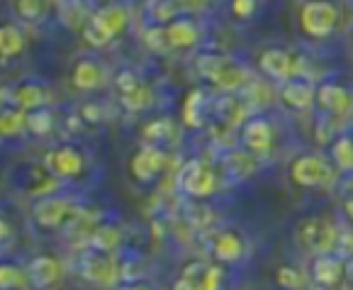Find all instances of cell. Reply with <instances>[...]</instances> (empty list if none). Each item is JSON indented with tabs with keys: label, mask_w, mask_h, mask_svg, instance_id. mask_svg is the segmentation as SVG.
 <instances>
[{
	"label": "cell",
	"mask_w": 353,
	"mask_h": 290,
	"mask_svg": "<svg viewBox=\"0 0 353 290\" xmlns=\"http://www.w3.org/2000/svg\"><path fill=\"white\" fill-rule=\"evenodd\" d=\"M127 27H130V10L120 3H108L85 20L83 39L88 47L103 49L112 44L120 35H125Z\"/></svg>",
	"instance_id": "obj_1"
},
{
	"label": "cell",
	"mask_w": 353,
	"mask_h": 290,
	"mask_svg": "<svg viewBox=\"0 0 353 290\" xmlns=\"http://www.w3.org/2000/svg\"><path fill=\"white\" fill-rule=\"evenodd\" d=\"M288 171H290L292 186L305 188V191H317V188H329L336 181L339 168L322 154H300L290 161Z\"/></svg>",
	"instance_id": "obj_2"
},
{
	"label": "cell",
	"mask_w": 353,
	"mask_h": 290,
	"mask_svg": "<svg viewBox=\"0 0 353 290\" xmlns=\"http://www.w3.org/2000/svg\"><path fill=\"white\" fill-rule=\"evenodd\" d=\"M195 68L198 73L219 90H236L244 83L246 73L244 66L239 61H234L232 57H224V54L205 52L195 59Z\"/></svg>",
	"instance_id": "obj_3"
},
{
	"label": "cell",
	"mask_w": 353,
	"mask_h": 290,
	"mask_svg": "<svg viewBox=\"0 0 353 290\" xmlns=\"http://www.w3.org/2000/svg\"><path fill=\"white\" fill-rule=\"evenodd\" d=\"M339 27V8L334 0H305L300 6V30L310 39H329Z\"/></svg>",
	"instance_id": "obj_4"
},
{
	"label": "cell",
	"mask_w": 353,
	"mask_h": 290,
	"mask_svg": "<svg viewBox=\"0 0 353 290\" xmlns=\"http://www.w3.org/2000/svg\"><path fill=\"white\" fill-rule=\"evenodd\" d=\"M178 188L192 200H205L217 191V173L205 161L188 159L178 171Z\"/></svg>",
	"instance_id": "obj_5"
},
{
	"label": "cell",
	"mask_w": 353,
	"mask_h": 290,
	"mask_svg": "<svg viewBox=\"0 0 353 290\" xmlns=\"http://www.w3.org/2000/svg\"><path fill=\"white\" fill-rule=\"evenodd\" d=\"M44 171L59 181H76L85 171V156L71 144L54 146L44 154Z\"/></svg>",
	"instance_id": "obj_6"
},
{
	"label": "cell",
	"mask_w": 353,
	"mask_h": 290,
	"mask_svg": "<svg viewBox=\"0 0 353 290\" xmlns=\"http://www.w3.org/2000/svg\"><path fill=\"white\" fill-rule=\"evenodd\" d=\"M297 242L314 254H332L339 244V232L327 220L307 218L297 224Z\"/></svg>",
	"instance_id": "obj_7"
},
{
	"label": "cell",
	"mask_w": 353,
	"mask_h": 290,
	"mask_svg": "<svg viewBox=\"0 0 353 290\" xmlns=\"http://www.w3.org/2000/svg\"><path fill=\"white\" fill-rule=\"evenodd\" d=\"M73 215V205L71 200L61 195H47L39 197L32 207V222L39 229H47V232H54L59 229L68 218Z\"/></svg>",
	"instance_id": "obj_8"
},
{
	"label": "cell",
	"mask_w": 353,
	"mask_h": 290,
	"mask_svg": "<svg viewBox=\"0 0 353 290\" xmlns=\"http://www.w3.org/2000/svg\"><path fill=\"white\" fill-rule=\"evenodd\" d=\"M117 93H120V103L127 113H144L151 103H154V93L146 83L139 81V76L132 71H122L114 78Z\"/></svg>",
	"instance_id": "obj_9"
},
{
	"label": "cell",
	"mask_w": 353,
	"mask_h": 290,
	"mask_svg": "<svg viewBox=\"0 0 353 290\" xmlns=\"http://www.w3.org/2000/svg\"><path fill=\"white\" fill-rule=\"evenodd\" d=\"M259 68L265 78L270 81H288V78H295L300 73V59L295 54H290L288 49H278V47H270L263 49L259 57Z\"/></svg>",
	"instance_id": "obj_10"
},
{
	"label": "cell",
	"mask_w": 353,
	"mask_h": 290,
	"mask_svg": "<svg viewBox=\"0 0 353 290\" xmlns=\"http://www.w3.org/2000/svg\"><path fill=\"white\" fill-rule=\"evenodd\" d=\"M168 156L159 146L144 144L141 149L134 151V156L130 159V173L137 183H151L159 173L166 168Z\"/></svg>",
	"instance_id": "obj_11"
},
{
	"label": "cell",
	"mask_w": 353,
	"mask_h": 290,
	"mask_svg": "<svg viewBox=\"0 0 353 290\" xmlns=\"http://www.w3.org/2000/svg\"><path fill=\"white\" fill-rule=\"evenodd\" d=\"M27 283L37 290H52L63 280V266L54 254H39L27 264Z\"/></svg>",
	"instance_id": "obj_12"
},
{
	"label": "cell",
	"mask_w": 353,
	"mask_h": 290,
	"mask_svg": "<svg viewBox=\"0 0 353 290\" xmlns=\"http://www.w3.org/2000/svg\"><path fill=\"white\" fill-rule=\"evenodd\" d=\"M278 98H281V103L285 105L288 110L302 113V110H310L312 105L317 103V88H314V83H310L307 78L295 76L281 83Z\"/></svg>",
	"instance_id": "obj_13"
},
{
	"label": "cell",
	"mask_w": 353,
	"mask_h": 290,
	"mask_svg": "<svg viewBox=\"0 0 353 290\" xmlns=\"http://www.w3.org/2000/svg\"><path fill=\"white\" fill-rule=\"evenodd\" d=\"M241 144L254 156H265L273 149V124L261 115H254L241 127Z\"/></svg>",
	"instance_id": "obj_14"
},
{
	"label": "cell",
	"mask_w": 353,
	"mask_h": 290,
	"mask_svg": "<svg viewBox=\"0 0 353 290\" xmlns=\"http://www.w3.org/2000/svg\"><path fill=\"white\" fill-rule=\"evenodd\" d=\"M163 32H166L168 49H176V52L195 49L200 41V27L190 15H178L176 20L163 25Z\"/></svg>",
	"instance_id": "obj_15"
},
{
	"label": "cell",
	"mask_w": 353,
	"mask_h": 290,
	"mask_svg": "<svg viewBox=\"0 0 353 290\" xmlns=\"http://www.w3.org/2000/svg\"><path fill=\"white\" fill-rule=\"evenodd\" d=\"M105 68L95 57H81L71 68V86L81 93H93L103 88Z\"/></svg>",
	"instance_id": "obj_16"
},
{
	"label": "cell",
	"mask_w": 353,
	"mask_h": 290,
	"mask_svg": "<svg viewBox=\"0 0 353 290\" xmlns=\"http://www.w3.org/2000/svg\"><path fill=\"white\" fill-rule=\"evenodd\" d=\"M317 105L329 117H343L353 108V95L339 83L327 81L322 86H317Z\"/></svg>",
	"instance_id": "obj_17"
},
{
	"label": "cell",
	"mask_w": 353,
	"mask_h": 290,
	"mask_svg": "<svg viewBox=\"0 0 353 290\" xmlns=\"http://www.w3.org/2000/svg\"><path fill=\"white\" fill-rule=\"evenodd\" d=\"M246 254V242L239 232H234V229H224L214 237V244H212V256L214 261L224 266H234L239 264Z\"/></svg>",
	"instance_id": "obj_18"
},
{
	"label": "cell",
	"mask_w": 353,
	"mask_h": 290,
	"mask_svg": "<svg viewBox=\"0 0 353 290\" xmlns=\"http://www.w3.org/2000/svg\"><path fill=\"white\" fill-rule=\"evenodd\" d=\"M81 276H83L85 280H90V283L110 285L114 278V266L105 251L90 249V251L83 254V259H81Z\"/></svg>",
	"instance_id": "obj_19"
},
{
	"label": "cell",
	"mask_w": 353,
	"mask_h": 290,
	"mask_svg": "<svg viewBox=\"0 0 353 290\" xmlns=\"http://www.w3.org/2000/svg\"><path fill=\"white\" fill-rule=\"evenodd\" d=\"M343 273L346 264L334 254H317V259L312 261V278L319 288H336L343 280Z\"/></svg>",
	"instance_id": "obj_20"
},
{
	"label": "cell",
	"mask_w": 353,
	"mask_h": 290,
	"mask_svg": "<svg viewBox=\"0 0 353 290\" xmlns=\"http://www.w3.org/2000/svg\"><path fill=\"white\" fill-rule=\"evenodd\" d=\"M10 103H12V108H20V110H25V113L37 110V108H47L49 90L44 88L42 83H34V81L17 83L15 88H10Z\"/></svg>",
	"instance_id": "obj_21"
},
{
	"label": "cell",
	"mask_w": 353,
	"mask_h": 290,
	"mask_svg": "<svg viewBox=\"0 0 353 290\" xmlns=\"http://www.w3.org/2000/svg\"><path fill=\"white\" fill-rule=\"evenodd\" d=\"M25 32L17 25H12V22H3V27H0V57H3V64L20 57L25 52Z\"/></svg>",
	"instance_id": "obj_22"
},
{
	"label": "cell",
	"mask_w": 353,
	"mask_h": 290,
	"mask_svg": "<svg viewBox=\"0 0 353 290\" xmlns=\"http://www.w3.org/2000/svg\"><path fill=\"white\" fill-rule=\"evenodd\" d=\"M176 137V127L168 117H156V119H149V122L141 127V142L149 146H163Z\"/></svg>",
	"instance_id": "obj_23"
},
{
	"label": "cell",
	"mask_w": 353,
	"mask_h": 290,
	"mask_svg": "<svg viewBox=\"0 0 353 290\" xmlns=\"http://www.w3.org/2000/svg\"><path fill=\"white\" fill-rule=\"evenodd\" d=\"M203 105H205V93L200 88L190 90V93L183 98V124L190 127V130H198L203 124Z\"/></svg>",
	"instance_id": "obj_24"
},
{
	"label": "cell",
	"mask_w": 353,
	"mask_h": 290,
	"mask_svg": "<svg viewBox=\"0 0 353 290\" xmlns=\"http://www.w3.org/2000/svg\"><path fill=\"white\" fill-rule=\"evenodd\" d=\"M12 10L25 25H37L47 17L49 3L47 0H12Z\"/></svg>",
	"instance_id": "obj_25"
},
{
	"label": "cell",
	"mask_w": 353,
	"mask_h": 290,
	"mask_svg": "<svg viewBox=\"0 0 353 290\" xmlns=\"http://www.w3.org/2000/svg\"><path fill=\"white\" fill-rule=\"evenodd\" d=\"M146 12L149 20L156 25H168L171 20H176L178 15H183L176 0H146Z\"/></svg>",
	"instance_id": "obj_26"
},
{
	"label": "cell",
	"mask_w": 353,
	"mask_h": 290,
	"mask_svg": "<svg viewBox=\"0 0 353 290\" xmlns=\"http://www.w3.org/2000/svg\"><path fill=\"white\" fill-rule=\"evenodd\" d=\"M332 159L339 171H353V137L341 135L332 142Z\"/></svg>",
	"instance_id": "obj_27"
},
{
	"label": "cell",
	"mask_w": 353,
	"mask_h": 290,
	"mask_svg": "<svg viewBox=\"0 0 353 290\" xmlns=\"http://www.w3.org/2000/svg\"><path fill=\"white\" fill-rule=\"evenodd\" d=\"M27 130V113L20 108H8L3 110V117H0V132L6 139L17 137L20 132Z\"/></svg>",
	"instance_id": "obj_28"
},
{
	"label": "cell",
	"mask_w": 353,
	"mask_h": 290,
	"mask_svg": "<svg viewBox=\"0 0 353 290\" xmlns=\"http://www.w3.org/2000/svg\"><path fill=\"white\" fill-rule=\"evenodd\" d=\"M254 164H256V156L251 151H232L224 161V168H227L229 176L234 178H244L254 171Z\"/></svg>",
	"instance_id": "obj_29"
},
{
	"label": "cell",
	"mask_w": 353,
	"mask_h": 290,
	"mask_svg": "<svg viewBox=\"0 0 353 290\" xmlns=\"http://www.w3.org/2000/svg\"><path fill=\"white\" fill-rule=\"evenodd\" d=\"M54 130V115L47 108H37L27 113V132L34 137H47Z\"/></svg>",
	"instance_id": "obj_30"
},
{
	"label": "cell",
	"mask_w": 353,
	"mask_h": 290,
	"mask_svg": "<svg viewBox=\"0 0 353 290\" xmlns=\"http://www.w3.org/2000/svg\"><path fill=\"white\" fill-rule=\"evenodd\" d=\"M27 283V271H22L15 264H3L0 266V288L3 290H17Z\"/></svg>",
	"instance_id": "obj_31"
},
{
	"label": "cell",
	"mask_w": 353,
	"mask_h": 290,
	"mask_svg": "<svg viewBox=\"0 0 353 290\" xmlns=\"http://www.w3.org/2000/svg\"><path fill=\"white\" fill-rule=\"evenodd\" d=\"M276 283L283 290H302L305 288V276L295 269V266H281L276 271Z\"/></svg>",
	"instance_id": "obj_32"
},
{
	"label": "cell",
	"mask_w": 353,
	"mask_h": 290,
	"mask_svg": "<svg viewBox=\"0 0 353 290\" xmlns=\"http://www.w3.org/2000/svg\"><path fill=\"white\" fill-rule=\"evenodd\" d=\"M114 244H117V232L108 227H98L90 237V249H98V251H112Z\"/></svg>",
	"instance_id": "obj_33"
},
{
	"label": "cell",
	"mask_w": 353,
	"mask_h": 290,
	"mask_svg": "<svg viewBox=\"0 0 353 290\" xmlns=\"http://www.w3.org/2000/svg\"><path fill=\"white\" fill-rule=\"evenodd\" d=\"M259 10V0H232V12L236 20H251Z\"/></svg>",
	"instance_id": "obj_34"
},
{
	"label": "cell",
	"mask_w": 353,
	"mask_h": 290,
	"mask_svg": "<svg viewBox=\"0 0 353 290\" xmlns=\"http://www.w3.org/2000/svg\"><path fill=\"white\" fill-rule=\"evenodd\" d=\"M146 44H149L154 52H166L168 49V41H166V32H163V27L159 25L156 30H151L149 35H146Z\"/></svg>",
	"instance_id": "obj_35"
},
{
	"label": "cell",
	"mask_w": 353,
	"mask_h": 290,
	"mask_svg": "<svg viewBox=\"0 0 353 290\" xmlns=\"http://www.w3.org/2000/svg\"><path fill=\"white\" fill-rule=\"evenodd\" d=\"M219 283H222V273H219L217 266H208L203 280H200V290H219Z\"/></svg>",
	"instance_id": "obj_36"
},
{
	"label": "cell",
	"mask_w": 353,
	"mask_h": 290,
	"mask_svg": "<svg viewBox=\"0 0 353 290\" xmlns=\"http://www.w3.org/2000/svg\"><path fill=\"white\" fill-rule=\"evenodd\" d=\"M176 3L181 8V12H185V15H198V12L208 10L212 0H176Z\"/></svg>",
	"instance_id": "obj_37"
},
{
	"label": "cell",
	"mask_w": 353,
	"mask_h": 290,
	"mask_svg": "<svg viewBox=\"0 0 353 290\" xmlns=\"http://www.w3.org/2000/svg\"><path fill=\"white\" fill-rule=\"evenodd\" d=\"M81 119H85V122H90V124L103 122V108L95 103L83 105V108H81Z\"/></svg>",
	"instance_id": "obj_38"
},
{
	"label": "cell",
	"mask_w": 353,
	"mask_h": 290,
	"mask_svg": "<svg viewBox=\"0 0 353 290\" xmlns=\"http://www.w3.org/2000/svg\"><path fill=\"white\" fill-rule=\"evenodd\" d=\"M112 290H149V285H144V283H122V285H114Z\"/></svg>",
	"instance_id": "obj_39"
},
{
	"label": "cell",
	"mask_w": 353,
	"mask_h": 290,
	"mask_svg": "<svg viewBox=\"0 0 353 290\" xmlns=\"http://www.w3.org/2000/svg\"><path fill=\"white\" fill-rule=\"evenodd\" d=\"M173 290H195V285H192L190 280H185L181 276V278H178L176 283H173Z\"/></svg>",
	"instance_id": "obj_40"
},
{
	"label": "cell",
	"mask_w": 353,
	"mask_h": 290,
	"mask_svg": "<svg viewBox=\"0 0 353 290\" xmlns=\"http://www.w3.org/2000/svg\"><path fill=\"white\" fill-rule=\"evenodd\" d=\"M343 213H346V218L353 222V195H348L346 200H343Z\"/></svg>",
	"instance_id": "obj_41"
}]
</instances>
